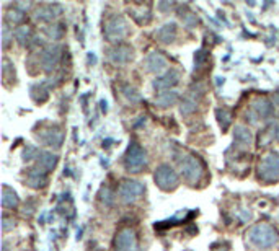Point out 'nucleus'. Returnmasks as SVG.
I'll use <instances>...</instances> for the list:
<instances>
[{"instance_id":"obj_1","label":"nucleus","mask_w":279,"mask_h":251,"mask_svg":"<svg viewBox=\"0 0 279 251\" xmlns=\"http://www.w3.org/2000/svg\"><path fill=\"white\" fill-rule=\"evenodd\" d=\"M248 240L253 243L255 246L258 248H263V249H268V248H273L277 240H279V235H277V230L269 225V224H256L247 232Z\"/></svg>"},{"instance_id":"obj_2","label":"nucleus","mask_w":279,"mask_h":251,"mask_svg":"<svg viewBox=\"0 0 279 251\" xmlns=\"http://www.w3.org/2000/svg\"><path fill=\"white\" fill-rule=\"evenodd\" d=\"M178 166H180V173L186 183L190 184H196L201 181L204 175V163L201 162L199 157L194 155H181L178 158Z\"/></svg>"},{"instance_id":"obj_3","label":"nucleus","mask_w":279,"mask_h":251,"mask_svg":"<svg viewBox=\"0 0 279 251\" xmlns=\"http://www.w3.org/2000/svg\"><path fill=\"white\" fill-rule=\"evenodd\" d=\"M124 168L129 173H139L142 171L145 166L149 163V157H147V152L142 149V145L136 142V141H131L126 153H124Z\"/></svg>"},{"instance_id":"obj_4","label":"nucleus","mask_w":279,"mask_h":251,"mask_svg":"<svg viewBox=\"0 0 279 251\" xmlns=\"http://www.w3.org/2000/svg\"><path fill=\"white\" fill-rule=\"evenodd\" d=\"M128 33H129V26H128L126 18L123 15L115 13V15L106 18V22H104V26H103V34L109 43L121 44V41L124 39V36H126Z\"/></svg>"},{"instance_id":"obj_5","label":"nucleus","mask_w":279,"mask_h":251,"mask_svg":"<svg viewBox=\"0 0 279 251\" xmlns=\"http://www.w3.org/2000/svg\"><path fill=\"white\" fill-rule=\"evenodd\" d=\"M153 181L162 191H173L180 184L178 173L169 163H162L157 166L155 173H153Z\"/></svg>"},{"instance_id":"obj_6","label":"nucleus","mask_w":279,"mask_h":251,"mask_svg":"<svg viewBox=\"0 0 279 251\" xmlns=\"http://www.w3.org/2000/svg\"><path fill=\"white\" fill-rule=\"evenodd\" d=\"M144 191H145V186L141 181L124 179L120 183V187H118V196H120V199L124 204H134L136 201L142 198Z\"/></svg>"},{"instance_id":"obj_7","label":"nucleus","mask_w":279,"mask_h":251,"mask_svg":"<svg viewBox=\"0 0 279 251\" xmlns=\"http://www.w3.org/2000/svg\"><path fill=\"white\" fill-rule=\"evenodd\" d=\"M258 178L261 181H277L279 179V155L277 153H268L264 157L260 165H258Z\"/></svg>"},{"instance_id":"obj_8","label":"nucleus","mask_w":279,"mask_h":251,"mask_svg":"<svg viewBox=\"0 0 279 251\" xmlns=\"http://www.w3.org/2000/svg\"><path fill=\"white\" fill-rule=\"evenodd\" d=\"M204 92H206V87L204 83H194L193 87H190V90L186 92V95L183 96V100H181V104H180V111L181 114H191L196 111L198 104L201 101V98L204 96Z\"/></svg>"},{"instance_id":"obj_9","label":"nucleus","mask_w":279,"mask_h":251,"mask_svg":"<svg viewBox=\"0 0 279 251\" xmlns=\"http://www.w3.org/2000/svg\"><path fill=\"white\" fill-rule=\"evenodd\" d=\"M274 116V104L271 103L268 98H256L253 100L252 106H250V111H247V117H250L252 122H258V121H264L269 119V117Z\"/></svg>"},{"instance_id":"obj_10","label":"nucleus","mask_w":279,"mask_h":251,"mask_svg":"<svg viewBox=\"0 0 279 251\" xmlns=\"http://www.w3.org/2000/svg\"><path fill=\"white\" fill-rule=\"evenodd\" d=\"M61 59H62V46H59V44L46 46L39 54L41 69H43L44 72H52V71H55V67L59 66Z\"/></svg>"},{"instance_id":"obj_11","label":"nucleus","mask_w":279,"mask_h":251,"mask_svg":"<svg viewBox=\"0 0 279 251\" xmlns=\"http://www.w3.org/2000/svg\"><path fill=\"white\" fill-rule=\"evenodd\" d=\"M115 251H139L137 235L132 228L124 227L115 236Z\"/></svg>"},{"instance_id":"obj_12","label":"nucleus","mask_w":279,"mask_h":251,"mask_svg":"<svg viewBox=\"0 0 279 251\" xmlns=\"http://www.w3.org/2000/svg\"><path fill=\"white\" fill-rule=\"evenodd\" d=\"M62 5L59 4H44V5H39L36 10L33 13V18L34 22H39V23H54V20L62 15Z\"/></svg>"},{"instance_id":"obj_13","label":"nucleus","mask_w":279,"mask_h":251,"mask_svg":"<svg viewBox=\"0 0 279 251\" xmlns=\"http://www.w3.org/2000/svg\"><path fill=\"white\" fill-rule=\"evenodd\" d=\"M38 139H39V142H43V145L59 149L62 142H64V132H62L59 126H52V128L41 131L38 134Z\"/></svg>"},{"instance_id":"obj_14","label":"nucleus","mask_w":279,"mask_h":251,"mask_svg":"<svg viewBox=\"0 0 279 251\" xmlns=\"http://www.w3.org/2000/svg\"><path fill=\"white\" fill-rule=\"evenodd\" d=\"M253 144V134L247 126L237 124L234 129V147L237 150H248Z\"/></svg>"},{"instance_id":"obj_15","label":"nucleus","mask_w":279,"mask_h":251,"mask_svg":"<svg viewBox=\"0 0 279 251\" xmlns=\"http://www.w3.org/2000/svg\"><path fill=\"white\" fill-rule=\"evenodd\" d=\"M144 66H145V71L147 72H152V74H162L166 71V67H169V60L166 57L158 51H152L145 55L144 59Z\"/></svg>"},{"instance_id":"obj_16","label":"nucleus","mask_w":279,"mask_h":251,"mask_svg":"<svg viewBox=\"0 0 279 251\" xmlns=\"http://www.w3.org/2000/svg\"><path fill=\"white\" fill-rule=\"evenodd\" d=\"M132 59V47L129 44H116L111 49H108V60L115 66H123L128 64Z\"/></svg>"},{"instance_id":"obj_17","label":"nucleus","mask_w":279,"mask_h":251,"mask_svg":"<svg viewBox=\"0 0 279 251\" xmlns=\"http://www.w3.org/2000/svg\"><path fill=\"white\" fill-rule=\"evenodd\" d=\"M26 184L33 187V190H43L49 183V176H47V171L41 170L39 166H33V168L26 170Z\"/></svg>"},{"instance_id":"obj_18","label":"nucleus","mask_w":279,"mask_h":251,"mask_svg":"<svg viewBox=\"0 0 279 251\" xmlns=\"http://www.w3.org/2000/svg\"><path fill=\"white\" fill-rule=\"evenodd\" d=\"M180 72L175 71V69H170V71H166L163 75L157 77L155 80H153V88L157 90V92H166V90H173V87L177 85L180 82Z\"/></svg>"},{"instance_id":"obj_19","label":"nucleus","mask_w":279,"mask_h":251,"mask_svg":"<svg viewBox=\"0 0 279 251\" xmlns=\"http://www.w3.org/2000/svg\"><path fill=\"white\" fill-rule=\"evenodd\" d=\"M177 33H178V28L175 22H170V23H165L160 28H157L155 31V39L158 43H163V44H170L173 41L177 39Z\"/></svg>"},{"instance_id":"obj_20","label":"nucleus","mask_w":279,"mask_h":251,"mask_svg":"<svg viewBox=\"0 0 279 251\" xmlns=\"http://www.w3.org/2000/svg\"><path fill=\"white\" fill-rule=\"evenodd\" d=\"M58 162H59V157L55 155V153L41 150V153L36 158V166H39L41 170L49 173L55 168V166H58Z\"/></svg>"},{"instance_id":"obj_21","label":"nucleus","mask_w":279,"mask_h":251,"mask_svg":"<svg viewBox=\"0 0 279 251\" xmlns=\"http://www.w3.org/2000/svg\"><path fill=\"white\" fill-rule=\"evenodd\" d=\"M180 98V95L177 90H166V92H160L155 96V104L158 108H169L173 106Z\"/></svg>"},{"instance_id":"obj_22","label":"nucleus","mask_w":279,"mask_h":251,"mask_svg":"<svg viewBox=\"0 0 279 251\" xmlns=\"http://www.w3.org/2000/svg\"><path fill=\"white\" fill-rule=\"evenodd\" d=\"M49 92L51 90L47 88V85L43 82H38V83H34V85H31L30 88V95H31V98L36 101V103H44L47 98H49Z\"/></svg>"},{"instance_id":"obj_23","label":"nucleus","mask_w":279,"mask_h":251,"mask_svg":"<svg viewBox=\"0 0 279 251\" xmlns=\"http://www.w3.org/2000/svg\"><path fill=\"white\" fill-rule=\"evenodd\" d=\"M129 15L134 18V22L139 23V25H147L152 20V12L149 9H144V5L131 7Z\"/></svg>"},{"instance_id":"obj_24","label":"nucleus","mask_w":279,"mask_h":251,"mask_svg":"<svg viewBox=\"0 0 279 251\" xmlns=\"http://www.w3.org/2000/svg\"><path fill=\"white\" fill-rule=\"evenodd\" d=\"M20 204V199L17 193L12 190L10 186L4 184L2 186V207L4 209H17Z\"/></svg>"},{"instance_id":"obj_25","label":"nucleus","mask_w":279,"mask_h":251,"mask_svg":"<svg viewBox=\"0 0 279 251\" xmlns=\"http://www.w3.org/2000/svg\"><path fill=\"white\" fill-rule=\"evenodd\" d=\"M13 33H15V39L22 46H28V44L31 43L33 33H31V28L30 26H26V25L18 26V28H15V31H13Z\"/></svg>"},{"instance_id":"obj_26","label":"nucleus","mask_w":279,"mask_h":251,"mask_svg":"<svg viewBox=\"0 0 279 251\" xmlns=\"http://www.w3.org/2000/svg\"><path fill=\"white\" fill-rule=\"evenodd\" d=\"M120 90H121V95H123L124 98L128 100V103H131V104L139 103V101L142 100V96L139 95L137 90H136L134 87L128 85V83H121V85H120Z\"/></svg>"},{"instance_id":"obj_27","label":"nucleus","mask_w":279,"mask_h":251,"mask_svg":"<svg viewBox=\"0 0 279 251\" xmlns=\"http://www.w3.org/2000/svg\"><path fill=\"white\" fill-rule=\"evenodd\" d=\"M215 116H217V121L220 124L222 131H227L230 128V124H232V111L229 108H217L215 109Z\"/></svg>"},{"instance_id":"obj_28","label":"nucleus","mask_w":279,"mask_h":251,"mask_svg":"<svg viewBox=\"0 0 279 251\" xmlns=\"http://www.w3.org/2000/svg\"><path fill=\"white\" fill-rule=\"evenodd\" d=\"M25 22V12L18 10L17 7L9 9L5 13V23L7 25H20Z\"/></svg>"},{"instance_id":"obj_29","label":"nucleus","mask_w":279,"mask_h":251,"mask_svg":"<svg viewBox=\"0 0 279 251\" xmlns=\"http://www.w3.org/2000/svg\"><path fill=\"white\" fill-rule=\"evenodd\" d=\"M44 33L47 34V38L52 39V41H58L61 39L62 36H64L66 33V28L62 23H51L49 26L44 28Z\"/></svg>"},{"instance_id":"obj_30","label":"nucleus","mask_w":279,"mask_h":251,"mask_svg":"<svg viewBox=\"0 0 279 251\" xmlns=\"http://www.w3.org/2000/svg\"><path fill=\"white\" fill-rule=\"evenodd\" d=\"M178 15L181 18V23L188 30H193V28H196L199 25V18L194 12H180Z\"/></svg>"},{"instance_id":"obj_31","label":"nucleus","mask_w":279,"mask_h":251,"mask_svg":"<svg viewBox=\"0 0 279 251\" xmlns=\"http://www.w3.org/2000/svg\"><path fill=\"white\" fill-rule=\"evenodd\" d=\"M2 75H4V83L5 85H10V82L15 83V67H13L12 62L4 57V66H2Z\"/></svg>"},{"instance_id":"obj_32","label":"nucleus","mask_w":279,"mask_h":251,"mask_svg":"<svg viewBox=\"0 0 279 251\" xmlns=\"http://www.w3.org/2000/svg\"><path fill=\"white\" fill-rule=\"evenodd\" d=\"M98 199L101 201V204H104V206H113L115 204V199H116V196H115V191L111 190L109 186H103L101 190H100V193H98Z\"/></svg>"},{"instance_id":"obj_33","label":"nucleus","mask_w":279,"mask_h":251,"mask_svg":"<svg viewBox=\"0 0 279 251\" xmlns=\"http://www.w3.org/2000/svg\"><path fill=\"white\" fill-rule=\"evenodd\" d=\"M207 57H209V52L206 49H199L194 54V72H199L207 64Z\"/></svg>"},{"instance_id":"obj_34","label":"nucleus","mask_w":279,"mask_h":251,"mask_svg":"<svg viewBox=\"0 0 279 251\" xmlns=\"http://www.w3.org/2000/svg\"><path fill=\"white\" fill-rule=\"evenodd\" d=\"M39 153H41V150L36 147V145H26L25 150H23V160H25V162H31V160H36Z\"/></svg>"},{"instance_id":"obj_35","label":"nucleus","mask_w":279,"mask_h":251,"mask_svg":"<svg viewBox=\"0 0 279 251\" xmlns=\"http://www.w3.org/2000/svg\"><path fill=\"white\" fill-rule=\"evenodd\" d=\"M13 34H15V33H13V31L10 30L9 25L4 23V26H2V44H4L5 49L10 46V43L13 41Z\"/></svg>"},{"instance_id":"obj_36","label":"nucleus","mask_w":279,"mask_h":251,"mask_svg":"<svg viewBox=\"0 0 279 251\" xmlns=\"http://www.w3.org/2000/svg\"><path fill=\"white\" fill-rule=\"evenodd\" d=\"M266 137L269 141H277L279 142V122H273L266 129Z\"/></svg>"},{"instance_id":"obj_37","label":"nucleus","mask_w":279,"mask_h":251,"mask_svg":"<svg viewBox=\"0 0 279 251\" xmlns=\"http://www.w3.org/2000/svg\"><path fill=\"white\" fill-rule=\"evenodd\" d=\"M34 207H36V201H34V199H30V201L26 202V204H25V211H23V214L26 215V217H31L33 212L36 211Z\"/></svg>"},{"instance_id":"obj_38","label":"nucleus","mask_w":279,"mask_h":251,"mask_svg":"<svg viewBox=\"0 0 279 251\" xmlns=\"http://www.w3.org/2000/svg\"><path fill=\"white\" fill-rule=\"evenodd\" d=\"M13 227H15V220H13L12 217H9V215H4V222H2L4 232H9V230H12Z\"/></svg>"},{"instance_id":"obj_39","label":"nucleus","mask_w":279,"mask_h":251,"mask_svg":"<svg viewBox=\"0 0 279 251\" xmlns=\"http://www.w3.org/2000/svg\"><path fill=\"white\" fill-rule=\"evenodd\" d=\"M44 43H43V39H41V38H38V36H33V39H31V43L30 44H28V47H30V49H36V47L39 46H43Z\"/></svg>"},{"instance_id":"obj_40","label":"nucleus","mask_w":279,"mask_h":251,"mask_svg":"<svg viewBox=\"0 0 279 251\" xmlns=\"http://www.w3.org/2000/svg\"><path fill=\"white\" fill-rule=\"evenodd\" d=\"M172 7H173V4H158V9H172Z\"/></svg>"},{"instance_id":"obj_41","label":"nucleus","mask_w":279,"mask_h":251,"mask_svg":"<svg viewBox=\"0 0 279 251\" xmlns=\"http://www.w3.org/2000/svg\"><path fill=\"white\" fill-rule=\"evenodd\" d=\"M106 101H104V100H101V111H103V113H106V111H108V106H106Z\"/></svg>"},{"instance_id":"obj_42","label":"nucleus","mask_w":279,"mask_h":251,"mask_svg":"<svg viewBox=\"0 0 279 251\" xmlns=\"http://www.w3.org/2000/svg\"><path fill=\"white\" fill-rule=\"evenodd\" d=\"M274 101L279 104V92H277V93H276V96H274Z\"/></svg>"},{"instance_id":"obj_43","label":"nucleus","mask_w":279,"mask_h":251,"mask_svg":"<svg viewBox=\"0 0 279 251\" xmlns=\"http://www.w3.org/2000/svg\"><path fill=\"white\" fill-rule=\"evenodd\" d=\"M90 248H92V245H90ZM92 251H96V248H92Z\"/></svg>"}]
</instances>
